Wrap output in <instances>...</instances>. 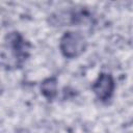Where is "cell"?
Masks as SVG:
<instances>
[{
  "label": "cell",
  "instance_id": "obj_1",
  "mask_svg": "<svg viewBox=\"0 0 133 133\" xmlns=\"http://www.w3.org/2000/svg\"><path fill=\"white\" fill-rule=\"evenodd\" d=\"M8 52V66H21L30 54L29 42L18 31L6 34L3 52Z\"/></svg>",
  "mask_w": 133,
  "mask_h": 133
},
{
  "label": "cell",
  "instance_id": "obj_2",
  "mask_svg": "<svg viewBox=\"0 0 133 133\" xmlns=\"http://www.w3.org/2000/svg\"><path fill=\"white\" fill-rule=\"evenodd\" d=\"M87 43L85 37L77 31H66L59 41V49L65 58H76L86 49Z\"/></svg>",
  "mask_w": 133,
  "mask_h": 133
},
{
  "label": "cell",
  "instance_id": "obj_3",
  "mask_svg": "<svg viewBox=\"0 0 133 133\" xmlns=\"http://www.w3.org/2000/svg\"><path fill=\"white\" fill-rule=\"evenodd\" d=\"M91 89L98 100L103 103H107L111 100L115 89V82L112 75L110 73L101 72L94 81Z\"/></svg>",
  "mask_w": 133,
  "mask_h": 133
},
{
  "label": "cell",
  "instance_id": "obj_4",
  "mask_svg": "<svg viewBox=\"0 0 133 133\" xmlns=\"http://www.w3.org/2000/svg\"><path fill=\"white\" fill-rule=\"evenodd\" d=\"M57 79L54 76L48 77L41 83V92L47 101H53L57 96Z\"/></svg>",
  "mask_w": 133,
  "mask_h": 133
}]
</instances>
